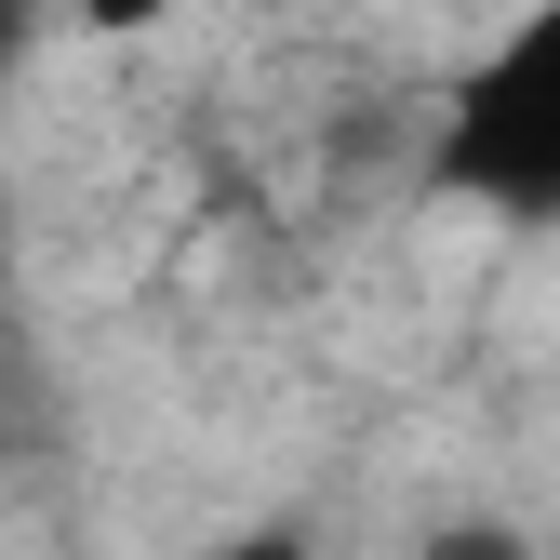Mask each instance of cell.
I'll list each match as a JSON object with an SVG mask.
<instances>
[{"instance_id": "cell-1", "label": "cell", "mask_w": 560, "mask_h": 560, "mask_svg": "<svg viewBox=\"0 0 560 560\" xmlns=\"http://www.w3.org/2000/svg\"><path fill=\"white\" fill-rule=\"evenodd\" d=\"M441 187L480 200V214H521V228L560 214V0H534V14L454 81V107H441Z\"/></svg>"}, {"instance_id": "cell-2", "label": "cell", "mask_w": 560, "mask_h": 560, "mask_svg": "<svg viewBox=\"0 0 560 560\" xmlns=\"http://www.w3.org/2000/svg\"><path fill=\"white\" fill-rule=\"evenodd\" d=\"M67 14H81L94 40H133V27H161V14H174V0H67Z\"/></svg>"}, {"instance_id": "cell-3", "label": "cell", "mask_w": 560, "mask_h": 560, "mask_svg": "<svg viewBox=\"0 0 560 560\" xmlns=\"http://www.w3.org/2000/svg\"><path fill=\"white\" fill-rule=\"evenodd\" d=\"M187 560H294V547H187Z\"/></svg>"}]
</instances>
